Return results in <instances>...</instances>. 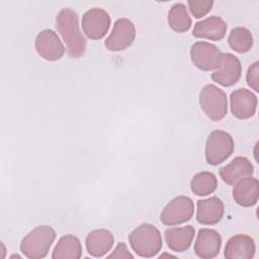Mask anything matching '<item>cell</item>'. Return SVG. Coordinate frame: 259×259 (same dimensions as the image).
Returning <instances> with one entry per match:
<instances>
[{
  "label": "cell",
  "instance_id": "d4e9b609",
  "mask_svg": "<svg viewBox=\"0 0 259 259\" xmlns=\"http://www.w3.org/2000/svg\"><path fill=\"white\" fill-rule=\"evenodd\" d=\"M187 5L191 14L195 18H201L211 10L213 1L212 0H188Z\"/></svg>",
  "mask_w": 259,
  "mask_h": 259
},
{
  "label": "cell",
  "instance_id": "5b68a950",
  "mask_svg": "<svg viewBox=\"0 0 259 259\" xmlns=\"http://www.w3.org/2000/svg\"><path fill=\"white\" fill-rule=\"evenodd\" d=\"M234 152V140L224 131H213L205 143V160L209 165L215 166L226 161Z\"/></svg>",
  "mask_w": 259,
  "mask_h": 259
},
{
  "label": "cell",
  "instance_id": "ba28073f",
  "mask_svg": "<svg viewBox=\"0 0 259 259\" xmlns=\"http://www.w3.org/2000/svg\"><path fill=\"white\" fill-rule=\"evenodd\" d=\"M135 24L127 18H118L110 34L104 41L105 48L110 52H119L128 48L136 38Z\"/></svg>",
  "mask_w": 259,
  "mask_h": 259
},
{
  "label": "cell",
  "instance_id": "7a4b0ae2",
  "mask_svg": "<svg viewBox=\"0 0 259 259\" xmlns=\"http://www.w3.org/2000/svg\"><path fill=\"white\" fill-rule=\"evenodd\" d=\"M128 242L136 254L151 258L162 249V236L160 231L151 224H142L128 235Z\"/></svg>",
  "mask_w": 259,
  "mask_h": 259
},
{
  "label": "cell",
  "instance_id": "ffe728a7",
  "mask_svg": "<svg viewBox=\"0 0 259 259\" xmlns=\"http://www.w3.org/2000/svg\"><path fill=\"white\" fill-rule=\"evenodd\" d=\"M195 230L192 226L188 225L185 227H175L169 228L165 231V241L167 246L175 252L186 251L194 238Z\"/></svg>",
  "mask_w": 259,
  "mask_h": 259
},
{
  "label": "cell",
  "instance_id": "8fae6325",
  "mask_svg": "<svg viewBox=\"0 0 259 259\" xmlns=\"http://www.w3.org/2000/svg\"><path fill=\"white\" fill-rule=\"evenodd\" d=\"M221 54L217 46L207 41H196L190 49L191 62L201 71L214 70Z\"/></svg>",
  "mask_w": 259,
  "mask_h": 259
},
{
  "label": "cell",
  "instance_id": "9a60e30c",
  "mask_svg": "<svg viewBox=\"0 0 259 259\" xmlns=\"http://www.w3.org/2000/svg\"><path fill=\"white\" fill-rule=\"evenodd\" d=\"M227 32V23L217 15L208 16L194 24L192 35L198 38L210 40H222Z\"/></svg>",
  "mask_w": 259,
  "mask_h": 259
},
{
  "label": "cell",
  "instance_id": "2e32d148",
  "mask_svg": "<svg viewBox=\"0 0 259 259\" xmlns=\"http://www.w3.org/2000/svg\"><path fill=\"white\" fill-rule=\"evenodd\" d=\"M233 198L235 202L244 207H250L257 203L259 197L258 180L252 176L245 177L234 184Z\"/></svg>",
  "mask_w": 259,
  "mask_h": 259
},
{
  "label": "cell",
  "instance_id": "603a6c76",
  "mask_svg": "<svg viewBox=\"0 0 259 259\" xmlns=\"http://www.w3.org/2000/svg\"><path fill=\"white\" fill-rule=\"evenodd\" d=\"M218 186V180L213 173L202 171L196 173L191 181L190 188L191 191L198 196H205L214 192Z\"/></svg>",
  "mask_w": 259,
  "mask_h": 259
},
{
  "label": "cell",
  "instance_id": "d6986e66",
  "mask_svg": "<svg viewBox=\"0 0 259 259\" xmlns=\"http://www.w3.org/2000/svg\"><path fill=\"white\" fill-rule=\"evenodd\" d=\"M114 243L112 233L105 229H97L91 231L86 239V249L89 255L93 257H102L110 251Z\"/></svg>",
  "mask_w": 259,
  "mask_h": 259
},
{
  "label": "cell",
  "instance_id": "e0dca14e",
  "mask_svg": "<svg viewBox=\"0 0 259 259\" xmlns=\"http://www.w3.org/2000/svg\"><path fill=\"white\" fill-rule=\"evenodd\" d=\"M224 211V202L219 197L211 196L206 199H199L197 201L196 220L201 225H215L222 220Z\"/></svg>",
  "mask_w": 259,
  "mask_h": 259
},
{
  "label": "cell",
  "instance_id": "484cf974",
  "mask_svg": "<svg viewBox=\"0 0 259 259\" xmlns=\"http://www.w3.org/2000/svg\"><path fill=\"white\" fill-rule=\"evenodd\" d=\"M258 74H259V63L254 62L248 68V71H247V74H246V80H247V84L249 85V87H251L256 92L259 90Z\"/></svg>",
  "mask_w": 259,
  "mask_h": 259
},
{
  "label": "cell",
  "instance_id": "52a82bcc",
  "mask_svg": "<svg viewBox=\"0 0 259 259\" xmlns=\"http://www.w3.org/2000/svg\"><path fill=\"white\" fill-rule=\"evenodd\" d=\"M242 73L240 60L233 54L222 53L214 71L211 73V79L215 83L229 87L236 84Z\"/></svg>",
  "mask_w": 259,
  "mask_h": 259
},
{
  "label": "cell",
  "instance_id": "9c48e42d",
  "mask_svg": "<svg viewBox=\"0 0 259 259\" xmlns=\"http://www.w3.org/2000/svg\"><path fill=\"white\" fill-rule=\"evenodd\" d=\"M110 16L102 8L94 7L87 10L82 16V29L85 35L91 39H100L108 31Z\"/></svg>",
  "mask_w": 259,
  "mask_h": 259
},
{
  "label": "cell",
  "instance_id": "5bb4252c",
  "mask_svg": "<svg viewBox=\"0 0 259 259\" xmlns=\"http://www.w3.org/2000/svg\"><path fill=\"white\" fill-rule=\"evenodd\" d=\"M255 251L254 240L246 234H238L228 240L224 256L227 259H251L255 255Z\"/></svg>",
  "mask_w": 259,
  "mask_h": 259
},
{
  "label": "cell",
  "instance_id": "4fadbf2b",
  "mask_svg": "<svg viewBox=\"0 0 259 259\" xmlns=\"http://www.w3.org/2000/svg\"><path fill=\"white\" fill-rule=\"evenodd\" d=\"M222 247V237L213 229H200L194 243V252L200 258L215 257Z\"/></svg>",
  "mask_w": 259,
  "mask_h": 259
},
{
  "label": "cell",
  "instance_id": "44dd1931",
  "mask_svg": "<svg viewBox=\"0 0 259 259\" xmlns=\"http://www.w3.org/2000/svg\"><path fill=\"white\" fill-rule=\"evenodd\" d=\"M81 256V242L73 235H65L61 237L52 254V258L54 259H78Z\"/></svg>",
  "mask_w": 259,
  "mask_h": 259
},
{
  "label": "cell",
  "instance_id": "277c9868",
  "mask_svg": "<svg viewBox=\"0 0 259 259\" xmlns=\"http://www.w3.org/2000/svg\"><path fill=\"white\" fill-rule=\"evenodd\" d=\"M199 105L208 118L219 121L228 112L227 94L218 86L207 84L199 92Z\"/></svg>",
  "mask_w": 259,
  "mask_h": 259
},
{
  "label": "cell",
  "instance_id": "3957f363",
  "mask_svg": "<svg viewBox=\"0 0 259 259\" xmlns=\"http://www.w3.org/2000/svg\"><path fill=\"white\" fill-rule=\"evenodd\" d=\"M56 239V231L48 225H41L31 230L20 243V251L30 259H40L48 255Z\"/></svg>",
  "mask_w": 259,
  "mask_h": 259
},
{
  "label": "cell",
  "instance_id": "7402d4cb",
  "mask_svg": "<svg viewBox=\"0 0 259 259\" xmlns=\"http://www.w3.org/2000/svg\"><path fill=\"white\" fill-rule=\"evenodd\" d=\"M168 24L176 32L182 33L191 27L192 20L183 3H175L168 12Z\"/></svg>",
  "mask_w": 259,
  "mask_h": 259
},
{
  "label": "cell",
  "instance_id": "30bf717a",
  "mask_svg": "<svg viewBox=\"0 0 259 259\" xmlns=\"http://www.w3.org/2000/svg\"><path fill=\"white\" fill-rule=\"evenodd\" d=\"M35 50L47 61L60 60L65 54V47L53 29H44L36 35Z\"/></svg>",
  "mask_w": 259,
  "mask_h": 259
},
{
  "label": "cell",
  "instance_id": "4316f807",
  "mask_svg": "<svg viewBox=\"0 0 259 259\" xmlns=\"http://www.w3.org/2000/svg\"><path fill=\"white\" fill-rule=\"evenodd\" d=\"M107 258H126V259L131 258V259H133L134 256L127 250L126 245L123 242H119L115 246L114 250L107 256Z\"/></svg>",
  "mask_w": 259,
  "mask_h": 259
},
{
  "label": "cell",
  "instance_id": "7c38bea8",
  "mask_svg": "<svg viewBox=\"0 0 259 259\" xmlns=\"http://www.w3.org/2000/svg\"><path fill=\"white\" fill-rule=\"evenodd\" d=\"M230 106L235 117L239 119H248L256 112L257 97L251 90L239 88L231 93Z\"/></svg>",
  "mask_w": 259,
  "mask_h": 259
},
{
  "label": "cell",
  "instance_id": "8992f818",
  "mask_svg": "<svg viewBox=\"0 0 259 259\" xmlns=\"http://www.w3.org/2000/svg\"><path fill=\"white\" fill-rule=\"evenodd\" d=\"M194 212L192 199L185 195H179L171 199L163 208L160 221L165 226H176L188 222Z\"/></svg>",
  "mask_w": 259,
  "mask_h": 259
},
{
  "label": "cell",
  "instance_id": "ac0fdd59",
  "mask_svg": "<svg viewBox=\"0 0 259 259\" xmlns=\"http://www.w3.org/2000/svg\"><path fill=\"white\" fill-rule=\"evenodd\" d=\"M254 167L252 163L245 157H236L229 164L220 170V176L223 181L229 185H234L239 180L252 176Z\"/></svg>",
  "mask_w": 259,
  "mask_h": 259
},
{
  "label": "cell",
  "instance_id": "cb8c5ba5",
  "mask_svg": "<svg viewBox=\"0 0 259 259\" xmlns=\"http://www.w3.org/2000/svg\"><path fill=\"white\" fill-rule=\"evenodd\" d=\"M228 42L233 51L244 54L251 50L253 46V35L248 28L238 26L231 30L228 36Z\"/></svg>",
  "mask_w": 259,
  "mask_h": 259
},
{
  "label": "cell",
  "instance_id": "6da1fadb",
  "mask_svg": "<svg viewBox=\"0 0 259 259\" xmlns=\"http://www.w3.org/2000/svg\"><path fill=\"white\" fill-rule=\"evenodd\" d=\"M56 27L65 41L69 57L76 59L83 56L86 50V38L81 32L76 11L68 7L61 9L56 18Z\"/></svg>",
  "mask_w": 259,
  "mask_h": 259
}]
</instances>
